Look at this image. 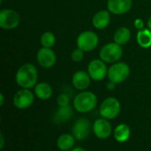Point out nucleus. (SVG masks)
Instances as JSON below:
<instances>
[{"mask_svg":"<svg viewBox=\"0 0 151 151\" xmlns=\"http://www.w3.org/2000/svg\"><path fill=\"white\" fill-rule=\"evenodd\" d=\"M38 80V72L35 66L32 63H25L21 65L15 75V81L21 88H34Z\"/></svg>","mask_w":151,"mask_h":151,"instance_id":"obj_1","label":"nucleus"},{"mask_svg":"<svg viewBox=\"0 0 151 151\" xmlns=\"http://www.w3.org/2000/svg\"><path fill=\"white\" fill-rule=\"evenodd\" d=\"M97 105L96 95L89 91H83L78 93L73 100V107L80 113H88Z\"/></svg>","mask_w":151,"mask_h":151,"instance_id":"obj_2","label":"nucleus"},{"mask_svg":"<svg viewBox=\"0 0 151 151\" xmlns=\"http://www.w3.org/2000/svg\"><path fill=\"white\" fill-rule=\"evenodd\" d=\"M123 55V50L121 45L117 43H108L104 45L100 52L99 57L105 63H115L118 62Z\"/></svg>","mask_w":151,"mask_h":151,"instance_id":"obj_3","label":"nucleus"},{"mask_svg":"<svg viewBox=\"0 0 151 151\" xmlns=\"http://www.w3.org/2000/svg\"><path fill=\"white\" fill-rule=\"evenodd\" d=\"M121 111V104L119 101L114 97L106 98L100 105V116L108 120L116 118Z\"/></svg>","mask_w":151,"mask_h":151,"instance_id":"obj_4","label":"nucleus"},{"mask_svg":"<svg viewBox=\"0 0 151 151\" xmlns=\"http://www.w3.org/2000/svg\"><path fill=\"white\" fill-rule=\"evenodd\" d=\"M130 75V68L126 62L118 61L113 63L108 69V78L115 84H120L126 81Z\"/></svg>","mask_w":151,"mask_h":151,"instance_id":"obj_5","label":"nucleus"},{"mask_svg":"<svg viewBox=\"0 0 151 151\" xmlns=\"http://www.w3.org/2000/svg\"><path fill=\"white\" fill-rule=\"evenodd\" d=\"M98 43H99V37L97 34L90 30H86L81 32L76 39L77 47H79L85 53L91 52L94 49H96V46L98 45Z\"/></svg>","mask_w":151,"mask_h":151,"instance_id":"obj_6","label":"nucleus"},{"mask_svg":"<svg viewBox=\"0 0 151 151\" xmlns=\"http://www.w3.org/2000/svg\"><path fill=\"white\" fill-rule=\"evenodd\" d=\"M20 23L19 14L13 9L5 8L0 11V27L3 29L10 30L17 28Z\"/></svg>","mask_w":151,"mask_h":151,"instance_id":"obj_7","label":"nucleus"},{"mask_svg":"<svg viewBox=\"0 0 151 151\" xmlns=\"http://www.w3.org/2000/svg\"><path fill=\"white\" fill-rule=\"evenodd\" d=\"M88 73L94 81H102L108 76L106 63L101 59L92 60L88 66Z\"/></svg>","mask_w":151,"mask_h":151,"instance_id":"obj_8","label":"nucleus"},{"mask_svg":"<svg viewBox=\"0 0 151 151\" xmlns=\"http://www.w3.org/2000/svg\"><path fill=\"white\" fill-rule=\"evenodd\" d=\"M35 101V93L29 89L21 88L13 96V105L19 109H26L32 106Z\"/></svg>","mask_w":151,"mask_h":151,"instance_id":"obj_9","label":"nucleus"},{"mask_svg":"<svg viewBox=\"0 0 151 151\" xmlns=\"http://www.w3.org/2000/svg\"><path fill=\"white\" fill-rule=\"evenodd\" d=\"M91 128L92 126L90 121L85 117H81L73 124L72 133L75 140L81 142L88 137L91 132Z\"/></svg>","mask_w":151,"mask_h":151,"instance_id":"obj_10","label":"nucleus"},{"mask_svg":"<svg viewBox=\"0 0 151 151\" xmlns=\"http://www.w3.org/2000/svg\"><path fill=\"white\" fill-rule=\"evenodd\" d=\"M36 59L39 65L44 69L52 68L57 62V56L51 48L42 47L38 50Z\"/></svg>","mask_w":151,"mask_h":151,"instance_id":"obj_11","label":"nucleus"},{"mask_svg":"<svg viewBox=\"0 0 151 151\" xmlns=\"http://www.w3.org/2000/svg\"><path fill=\"white\" fill-rule=\"evenodd\" d=\"M92 130L95 135L101 140H104L109 138L112 133V126L108 119L106 118H98L96 119L93 125Z\"/></svg>","mask_w":151,"mask_h":151,"instance_id":"obj_12","label":"nucleus"},{"mask_svg":"<svg viewBox=\"0 0 151 151\" xmlns=\"http://www.w3.org/2000/svg\"><path fill=\"white\" fill-rule=\"evenodd\" d=\"M133 6L132 0H108L107 8L108 11L116 15H121L127 13L131 10Z\"/></svg>","mask_w":151,"mask_h":151,"instance_id":"obj_13","label":"nucleus"},{"mask_svg":"<svg viewBox=\"0 0 151 151\" xmlns=\"http://www.w3.org/2000/svg\"><path fill=\"white\" fill-rule=\"evenodd\" d=\"M91 83V77L88 72L84 70L76 71L72 77L73 85L80 91H85L88 88Z\"/></svg>","mask_w":151,"mask_h":151,"instance_id":"obj_14","label":"nucleus"},{"mask_svg":"<svg viewBox=\"0 0 151 151\" xmlns=\"http://www.w3.org/2000/svg\"><path fill=\"white\" fill-rule=\"evenodd\" d=\"M111 21L110 12L106 10H101L96 12L92 18V24L97 29H104L108 27Z\"/></svg>","mask_w":151,"mask_h":151,"instance_id":"obj_15","label":"nucleus"},{"mask_svg":"<svg viewBox=\"0 0 151 151\" xmlns=\"http://www.w3.org/2000/svg\"><path fill=\"white\" fill-rule=\"evenodd\" d=\"M34 93L38 99L46 101L51 98L53 94V89L50 84L46 82H42L36 84V85L34 87Z\"/></svg>","mask_w":151,"mask_h":151,"instance_id":"obj_16","label":"nucleus"},{"mask_svg":"<svg viewBox=\"0 0 151 151\" xmlns=\"http://www.w3.org/2000/svg\"><path fill=\"white\" fill-rule=\"evenodd\" d=\"M130 135H131V130L127 124L118 125L113 131L114 139L120 143H124L127 142L130 138Z\"/></svg>","mask_w":151,"mask_h":151,"instance_id":"obj_17","label":"nucleus"},{"mask_svg":"<svg viewBox=\"0 0 151 151\" xmlns=\"http://www.w3.org/2000/svg\"><path fill=\"white\" fill-rule=\"evenodd\" d=\"M75 143V138L73 134L64 133L60 135L57 140V146L62 151H69L73 149Z\"/></svg>","mask_w":151,"mask_h":151,"instance_id":"obj_18","label":"nucleus"},{"mask_svg":"<svg viewBox=\"0 0 151 151\" xmlns=\"http://www.w3.org/2000/svg\"><path fill=\"white\" fill-rule=\"evenodd\" d=\"M131 36H132V33L128 28L120 27L115 31L113 35V39H114V42L117 43L118 44L124 45L129 42Z\"/></svg>","mask_w":151,"mask_h":151,"instance_id":"obj_19","label":"nucleus"},{"mask_svg":"<svg viewBox=\"0 0 151 151\" xmlns=\"http://www.w3.org/2000/svg\"><path fill=\"white\" fill-rule=\"evenodd\" d=\"M73 111L69 105L65 107H59L55 114L54 120L57 123L66 122L73 117Z\"/></svg>","mask_w":151,"mask_h":151,"instance_id":"obj_20","label":"nucleus"},{"mask_svg":"<svg viewBox=\"0 0 151 151\" xmlns=\"http://www.w3.org/2000/svg\"><path fill=\"white\" fill-rule=\"evenodd\" d=\"M136 40L138 44L142 48H150L151 46V30L149 28H142L138 30Z\"/></svg>","mask_w":151,"mask_h":151,"instance_id":"obj_21","label":"nucleus"},{"mask_svg":"<svg viewBox=\"0 0 151 151\" xmlns=\"http://www.w3.org/2000/svg\"><path fill=\"white\" fill-rule=\"evenodd\" d=\"M40 42L42 47L51 48L56 43V36L50 31H46L42 34L40 37Z\"/></svg>","mask_w":151,"mask_h":151,"instance_id":"obj_22","label":"nucleus"},{"mask_svg":"<svg viewBox=\"0 0 151 151\" xmlns=\"http://www.w3.org/2000/svg\"><path fill=\"white\" fill-rule=\"evenodd\" d=\"M84 51H82L81 49H80L79 47H77L76 49H74L72 53H71V59L75 61V62H80L83 60L84 58Z\"/></svg>","mask_w":151,"mask_h":151,"instance_id":"obj_23","label":"nucleus"},{"mask_svg":"<svg viewBox=\"0 0 151 151\" xmlns=\"http://www.w3.org/2000/svg\"><path fill=\"white\" fill-rule=\"evenodd\" d=\"M70 102V98L66 93H61L58 95V99H57V103L58 105V107H65V106H68Z\"/></svg>","mask_w":151,"mask_h":151,"instance_id":"obj_24","label":"nucleus"},{"mask_svg":"<svg viewBox=\"0 0 151 151\" xmlns=\"http://www.w3.org/2000/svg\"><path fill=\"white\" fill-rule=\"evenodd\" d=\"M134 25L135 27V28H137L138 30H141L143 28V26H144V23H143V20L142 19H135L134 20Z\"/></svg>","mask_w":151,"mask_h":151,"instance_id":"obj_25","label":"nucleus"},{"mask_svg":"<svg viewBox=\"0 0 151 151\" xmlns=\"http://www.w3.org/2000/svg\"><path fill=\"white\" fill-rule=\"evenodd\" d=\"M116 85H117V84H115V83H113V82H111V81H110V80H109V82L107 83L106 88H107L109 91H113V90L115 89Z\"/></svg>","mask_w":151,"mask_h":151,"instance_id":"obj_26","label":"nucleus"},{"mask_svg":"<svg viewBox=\"0 0 151 151\" xmlns=\"http://www.w3.org/2000/svg\"><path fill=\"white\" fill-rule=\"evenodd\" d=\"M0 140H1V145H0V149L3 150L4 149V135L3 133L0 134Z\"/></svg>","mask_w":151,"mask_h":151,"instance_id":"obj_27","label":"nucleus"},{"mask_svg":"<svg viewBox=\"0 0 151 151\" xmlns=\"http://www.w3.org/2000/svg\"><path fill=\"white\" fill-rule=\"evenodd\" d=\"M70 151H87V150H85L84 149H82V148H81V147H77V148H73V150H71Z\"/></svg>","mask_w":151,"mask_h":151,"instance_id":"obj_28","label":"nucleus"},{"mask_svg":"<svg viewBox=\"0 0 151 151\" xmlns=\"http://www.w3.org/2000/svg\"><path fill=\"white\" fill-rule=\"evenodd\" d=\"M0 99H1V101H0V105L3 106L4 105V94L1 93L0 94Z\"/></svg>","mask_w":151,"mask_h":151,"instance_id":"obj_29","label":"nucleus"},{"mask_svg":"<svg viewBox=\"0 0 151 151\" xmlns=\"http://www.w3.org/2000/svg\"><path fill=\"white\" fill-rule=\"evenodd\" d=\"M147 25H148V28L151 30V16L148 19V21H147Z\"/></svg>","mask_w":151,"mask_h":151,"instance_id":"obj_30","label":"nucleus"}]
</instances>
